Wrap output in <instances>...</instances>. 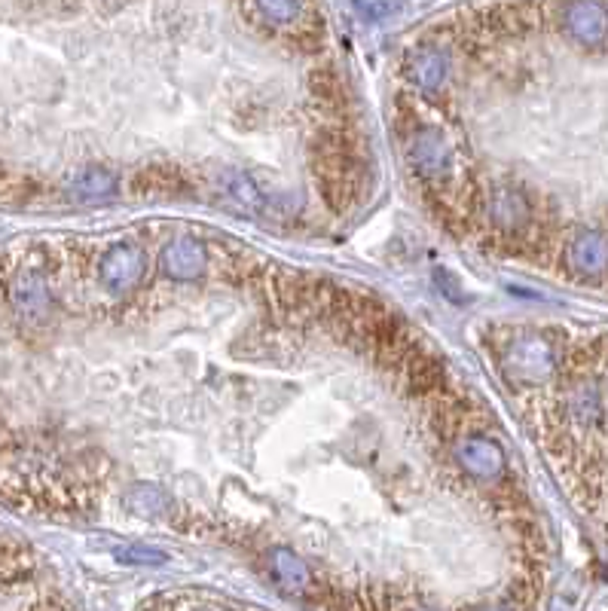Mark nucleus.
<instances>
[{
	"label": "nucleus",
	"mask_w": 608,
	"mask_h": 611,
	"mask_svg": "<svg viewBox=\"0 0 608 611\" xmlns=\"http://www.w3.org/2000/svg\"><path fill=\"white\" fill-rule=\"evenodd\" d=\"M208 269V254L205 245L196 242L193 236H175L162 245L159 254V272L172 282H196L199 275Z\"/></svg>",
	"instance_id": "nucleus-6"
},
{
	"label": "nucleus",
	"mask_w": 608,
	"mask_h": 611,
	"mask_svg": "<svg viewBox=\"0 0 608 611\" xmlns=\"http://www.w3.org/2000/svg\"><path fill=\"white\" fill-rule=\"evenodd\" d=\"M214 187L220 190V196H227L230 202H236V205L245 208V211H254V214L272 211V208L285 211V205L279 202V196L266 193V190L260 187V181L251 178V175H245V172H233V169H230V172H220V175L214 178Z\"/></svg>",
	"instance_id": "nucleus-7"
},
{
	"label": "nucleus",
	"mask_w": 608,
	"mask_h": 611,
	"mask_svg": "<svg viewBox=\"0 0 608 611\" xmlns=\"http://www.w3.org/2000/svg\"><path fill=\"white\" fill-rule=\"evenodd\" d=\"M407 71H410V80H413L425 95H437L440 89H444L447 77H450V59H447V55L440 52V49L425 46V49H419V52L410 55Z\"/></svg>",
	"instance_id": "nucleus-10"
},
{
	"label": "nucleus",
	"mask_w": 608,
	"mask_h": 611,
	"mask_svg": "<svg viewBox=\"0 0 608 611\" xmlns=\"http://www.w3.org/2000/svg\"><path fill=\"white\" fill-rule=\"evenodd\" d=\"M456 462L477 483H495L508 474V456L502 443L486 434H465L456 443Z\"/></svg>",
	"instance_id": "nucleus-3"
},
{
	"label": "nucleus",
	"mask_w": 608,
	"mask_h": 611,
	"mask_svg": "<svg viewBox=\"0 0 608 611\" xmlns=\"http://www.w3.org/2000/svg\"><path fill=\"white\" fill-rule=\"evenodd\" d=\"M434 279H437V285H440V291H444L453 303L459 300V285L450 279V272H444V269H437V275H434Z\"/></svg>",
	"instance_id": "nucleus-16"
},
{
	"label": "nucleus",
	"mask_w": 608,
	"mask_h": 611,
	"mask_svg": "<svg viewBox=\"0 0 608 611\" xmlns=\"http://www.w3.org/2000/svg\"><path fill=\"white\" fill-rule=\"evenodd\" d=\"M257 7L266 22L272 25H294L303 13L300 0H257Z\"/></svg>",
	"instance_id": "nucleus-13"
},
{
	"label": "nucleus",
	"mask_w": 608,
	"mask_h": 611,
	"mask_svg": "<svg viewBox=\"0 0 608 611\" xmlns=\"http://www.w3.org/2000/svg\"><path fill=\"white\" fill-rule=\"evenodd\" d=\"M266 572L269 578L279 584L285 593L300 596L312 587V572L306 566V560L300 553H294L291 547H272L266 550Z\"/></svg>",
	"instance_id": "nucleus-9"
},
{
	"label": "nucleus",
	"mask_w": 608,
	"mask_h": 611,
	"mask_svg": "<svg viewBox=\"0 0 608 611\" xmlns=\"http://www.w3.org/2000/svg\"><path fill=\"white\" fill-rule=\"evenodd\" d=\"M560 34L578 49H596L608 37V4L605 0H569L557 16Z\"/></svg>",
	"instance_id": "nucleus-2"
},
{
	"label": "nucleus",
	"mask_w": 608,
	"mask_h": 611,
	"mask_svg": "<svg viewBox=\"0 0 608 611\" xmlns=\"http://www.w3.org/2000/svg\"><path fill=\"white\" fill-rule=\"evenodd\" d=\"M425 611H428V608H425Z\"/></svg>",
	"instance_id": "nucleus-18"
},
{
	"label": "nucleus",
	"mask_w": 608,
	"mask_h": 611,
	"mask_svg": "<svg viewBox=\"0 0 608 611\" xmlns=\"http://www.w3.org/2000/svg\"><path fill=\"white\" fill-rule=\"evenodd\" d=\"M550 370L538 385L541 437L575 502L608 532V330L547 333Z\"/></svg>",
	"instance_id": "nucleus-1"
},
{
	"label": "nucleus",
	"mask_w": 608,
	"mask_h": 611,
	"mask_svg": "<svg viewBox=\"0 0 608 611\" xmlns=\"http://www.w3.org/2000/svg\"><path fill=\"white\" fill-rule=\"evenodd\" d=\"M10 300L25 321H46L52 312V294L40 272H19L10 285Z\"/></svg>",
	"instance_id": "nucleus-8"
},
{
	"label": "nucleus",
	"mask_w": 608,
	"mask_h": 611,
	"mask_svg": "<svg viewBox=\"0 0 608 611\" xmlns=\"http://www.w3.org/2000/svg\"><path fill=\"white\" fill-rule=\"evenodd\" d=\"M123 505L138 514V517H147V520H162V517H169L175 511L172 505V498L165 489L153 486V483H138L132 486L126 495H123Z\"/></svg>",
	"instance_id": "nucleus-11"
},
{
	"label": "nucleus",
	"mask_w": 608,
	"mask_h": 611,
	"mask_svg": "<svg viewBox=\"0 0 608 611\" xmlns=\"http://www.w3.org/2000/svg\"><path fill=\"white\" fill-rule=\"evenodd\" d=\"M98 275H101V285L114 297L132 294L144 275V251L138 245H114L101 257Z\"/></svg>",
	"instance_id": "nucleus-5"
},
{
	"label": "nucleus",
	"mask_w": 608,
	"mask_h": 611,
	"mask_svg": "<svg viewBox=\"0 0 608 611\" xmlns=\"http://www.w3.org/2000/svg\"><path fill=\"white\" fill-rule=\"evenodd\" d=\"M358 10L370 19V22H382V19H389L395 13L392 4H385V0H355Z\"/></svg>",
	"instance_id": "nucleus-15"
},
{
	"label": "nucleus",
	"mask_w": 608,
	"mask_h": 611,
	"mask_svg": "<svg viewBox=\"0 0 608 611\" xmlns=\"http://www.w3.org/2000/svg\"><path fill=\"white\" fill-rule=\"evenodd\" d=\"M117 560H120V563H126V566H162V563H165V553L150 550V547L129 544V547L117 550Z\"/></svg>",
	"instance_id": "nucleus-14"
},
{
	"label": "nucleus",
	"mask_w": 608,
	"mask_h": 611,
	"mask_svg": "<svg viewBox=\"0 0 608 611\" xmlns=\"http://www.w3.org/2000/svg\"><path fill=\"white\" fill-rule=\"evenodd\" d=\"M410 162L425 181H444L453 172V147L431 126H422L410 138Z\"/></svg>",
	"instance_id": "nucleus-4"
},
{
	"label": "nucleus",
	"mask_w": 608,
	"mask_h": 611,
	"mask_svg": "<svg viewBox=\"0 0 608 611\" xmlns=\"http://www.w3.org/2000/svg\"><path fill=\"white\" fill-rule=\"evenodd\" d=\"M68 193L80 202H104L117 193V175L101 169V165H89L77 178H71Z\"/></svg>",
	"instance_id": "nucleus-12"
},
{
	"label": "nucleus",
	"mask_w": 608,
	"mask_h": 611,
	"mask_svg": "<svg viewBox=\"0 0 608 611\" xmlns=\"http://www.w3.org/2000/svg\"><path fill=\"white\" fill-rule=\"evenodd\" d=\"M483 611H517V608H514V605H505V602H502V605H486Z\"/></svg>",
	"instance_id": "nucleus-17"
}]
</instances>
